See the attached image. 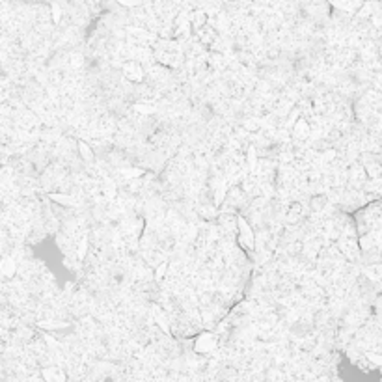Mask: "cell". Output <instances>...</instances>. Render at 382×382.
<instances>
[{
  "instance_id": "cell-1",
  "label": "cell",
  "mask_w": 382,
  "mask_h": 382,
  "mask_svg": "<svg viewBox=\"0 0 382 382\" xmlns=\"http://www.w3.org/2000/svg\"><path fill=\"white\" fill-rule=\"evenodd\" d=\"M123 76L127 78V80H131V82H142L144 80V68H142V64L140 62H136V60H131V62H127L125 66H123Z\"/></svg>"
},
{
  "instance_id": "cell-2",
  "label": "cell",
  "mask_w": 382,
  "mask_h": 382,
  "mask_svg": "<svg viewBox=\"0 0 382 382\" xmlns=\"http://www.w3.org/2000/svg\"><path fill=\"white\" fill-rule=\"evenodd\" d=\"M214 347H216V338L209 332H204L202 336H198V340L194 343V348L198 352H209Z\"/></svg>"
},
{
  "instance_id": "cell-3",
  "label": "cell",
  "mask_w": 382,
  "mask_h": 382,
  "mask_svg": "<svg viewBox=\"0 0 382 382\" xmlns=\"http://www.w3.org/2000/svg\"><path fill=\"white\" fill-rule=\"evenodd\" d=\"M293 133L297 136L298 140H304L308 136L312 135V125H310V121L304 118H298L295 121V127H293Z\"/></svg>"
},
{
  "instance_id": "cell-4",
  "label": "cell",
  "mask_w": 382,
  "mask_h": 382,
  "mask_svg": "<svg viewBox=\"0 0 382 382\" xmlns=\"http://www.w3.org/2000/svg\"><path fill=\"white\" fill-rule=\"evenodd\" d=\"M43 379L45 382H66V373L60 367H47L43 369Z\"/></svg>"
},
{
  "instance_id": "cell-5",
  "label": "cell",
  "mask_w": 382,
  "mask_h": 382,
  "mask_svg": "<svg viewBox=\"0 0 382 382\" xmlns=\"http://www.w3.org/2000/svg\"><path fill=\"white\" fill-rule=\"evenodd\" d=\"M0 271H2V274L6 276V278H11V276H15V271H17V265H15V261L11 259V257H4L2 259V267H0Z\"/></svg>"
},
{
  "instance_id": "cell-6",
  "label": "cell",
  "mask_w": 382,
  "mask_h": 382,
  "mask_svg": "<svg viewBox=\"0 0 382 382\" xmlns=\"http://www.w3.org/2000/svg\"><path fill=\"white\" fill-rule=\"evenodd\" d=\"M103 194L106 196L108 200H112L116 196V183L112 179H104V183H103Z\"/></svg>"
},
{
  "instance_id": "cell-7",
  "label": "cell",
  "mask_w": 382,
  "mask_h": 382,
  "mask_svg": "<svg viewBox=\"0 0 382 382\" xmlns=\"http://www.w3.org/2000/svg\"><path fill=\"white\" fill-rule=\"evenodd\" d=\"M78 151H80V155H82V159H84L86 162L94 161V151L90 149V145H88V144L80 142V144H78Z\"/></svg>"
},
{
  "instance_id": "cell-8",
  "label": "cell",
  "mask_w": 382,
  "mask_h": 382,
  "mask_svg": "<svg viewBox=\"0 0 382 382\" xmlns=\"http://www.w3.org/2000/svg\"><path fill=\"white\" fill-rule=\"evenodd\" d=\"M326 196H315L313 200H312V209H315V211H321L324 205H326Z\"/></svg>"
},
{
  "instance_id": "cell-9",
  "label": "cell",
  "mask_w": 382,
  "mask_h": 382,
  "mask_svg": "<svg viewBox=\"0 0 382 382\" xmlns=\"http://www.w3.org/2000/svg\"><path fill=\"white\" fill-rule=\"evenodd\" d=\"M291 207H293V209H291V211L287 212V218H289L291 222H293V220H298V216L302 214V205H300V204H293Z\"/></svg>"
},
{
  "instance_id": "cell-10",
  "label": "cell",
  "mask_w": 382,
  "mask_h": 382,
  "mask_svg": "<svg viewBox=\"0 0 382 382\" xmlns=\"http://www.w3.org/2000/svg\"><path fill=\"white\" fill-rule=\"evenodd\" d=\"M121 6H125V8H135V6H138L142 0H118Z\"/></svg>"
},
{
  "instance_id": "cell-11",
  "label": "cell",
  "mask_w": 382,
  "mask_h": 382,
  "mask_svg": "<svg viewBox=\"0 0 382 382\" xmlns=\"http://www.w3.org/2000/svg\"><path fill=\"white\" fill-rule=\"evenodd\" d=\"M82 64H84V60H82V56H80V54L71 56V66H73V68H80Z\"/></svg>"
},
{
  "instance_id": "cell-12",
  "label": "cell",
  "mask_w": 382,
  "mask_h": 382,
  "mask_svg": "<svg viewBox=\"0 0 382 382\" xmlns=\"http://www.w3.org/2000/svg\"><path fill=\"white\" fill-rule=\"evenodd\" d=\"M123 174H125V175H127L129 179H135L136 175H142L144 172H142V170H125Z\"/></svg>"
},
{
  "instance_id": "cell-13",
  "label": "cell",
  "mask_w": 382,
  "mask_h": 382,
  "mask_svg": "<svg viewBox=\"0 0 382 382\" xmlns=\"http://www.w3.org/2000/svg\"><path fill=\"white\" fill-rule=\"evenodd\" d=\"M86 244H88V239H82V243H80V248H78V257H84V254H86Z\"/></svg>"
},
{
  "instance_id": "cell-14",
  "label": "cell",
  "mask_w": 382,
  "mask_h": 382,
  "mask_svg": "<svg viewBox=\"0 0 382 382\" xmlns=\"http://www.w3.org/2000/svg\"><path fill=\"white\" fill-rule=\"evenodd\" d=\"M164 272H166V265H159V272H157V278H161Z\"/></svg>"
}]
</instances>
